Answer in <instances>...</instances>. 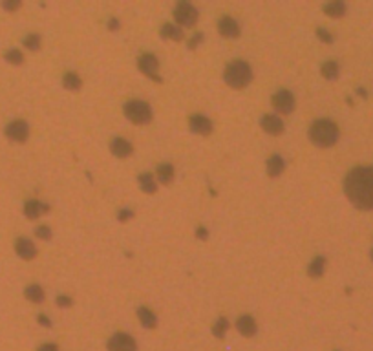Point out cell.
<instances>
[{"label": "cell", "mask_w": 373, "mask_h": 351, "mask_svg": "<svg viewBox=\"0 0 373 351\" xmlns=\"http://www.w3.org/2000/svg\"><path fill=\"white\" fill-rule=\"evenodd\" d=\"M322 75L329 81L337 79V77H339V64L335 63V61H328V63H324L322 64Z\"/></svg>", "instance_id": "484cf974"}, {"label": "cell", "mask_w": 373, "mask_h": 351, "mask_svg": "<svg viewBox=\"0 0 373 351\" xmlns=\"http://www.w3.org/2000/svg\"><path fill=\"white\" fill-rule=\"evenodd\" d=\"M39 324H42V326H46V328H50V318L44 317V315H39Z\"/></svg>", "instance_id": "f35d334b"}, {"label": "cell", "mask_w": 373, "mask_h": 351, "mask_svg": "<svg viewBox=\"0 0 373 351\" xmlns=\"http://www.w3.org/2000/svg\"><path fill=\"white\" fill-rule=\"evenodd\" d=\"M161 35H163L165 39H172V40L183 39V31L180 28L172 26V24H165L163 28H161Z\"/></svg>", "instance_id": "d4e9b609"}, {"label": "cell", "mask_w": 373, "mask_h": 351, "mask_svg": "<svg viewBox=\"0 0 373 351\" xmlns=\"http://www.w3.org/2000/svg\"><path fill=\"white\" fill-rule=\"evenodd\" d=\"M262 128L269 134V136H280L283 132V123L280 117H277V115H264L262 117Z\"/></svg>", "instance_id": "7c38bea8"}, {"label": "cell", "mask_w": 373, "mask_h": 351, "mask_svg": "<svg viewBox=\"0 0 373 351\" xmlns=\"http://www.w3.org/2000/svg\"><path fill=\"white\" fill-rule=\"evenodd\" d=\"M2 7H4V9H7V11H15V9H18V7H20V2H18V0H11V2H9V0H6V2H2Z\"/></svg>", "instance_id": "d6a6232c"}, {"label": "cell", "mask_w": 373, "mask_h": 351, "mask_svg": "<svg viewBox=\"0 0 373 351\" xmlns=\"http://www.w3.org/2000/svg\"><path fill=\"white\" fill-rule=\"evenodd\" d=\"M139 185H141L143 192H147V194L156 192V179H154V176L148 174V172L139 176Z\"/></svg>", "instance_id": "cb8c5ba5"}, {"label": "cell", "mask_w": 373, "mask_h": 351, "mask_svg": "<svg viewBox=\"0 0 373 351\" xmlns=\"http://www.w3.org/2000/svg\"><path fill=\"white\" fill-rule=\"evenodd\" d=\"M132 216H134V214H132V210L123 209V210H121V212H119V216H117V218H119V221H128V220H130V218H132Z\"/></svg>", "instance_id": "e575fe53"}, {"label": "cell", "mask_w": 373, "mask_h": 351, "mask_svg": "<svg viewBox=\"0 0 373 351\" xmlns=\"http://www.w3.org/2000/svg\"><path fill=\"white\" fill-rule=\"evenodd\" d=\"M57 306L62 307V309H66V307L72 306V298H70V296H64V295L57 296Z\"/></svg>", "instance_id": "1f68e13d"}, {"label": "cell", "mask_w": 373, "mask_h": 351, "mask_svg": "<svg viewBox=\"0 0 373 351\" xmlns=\"http://www.w3.org/2000/svg\"><path fill=\"white\" fill-rule=\"evenodd\" d=\"M309 137L317 147H331L339 139V126L329 119H318L311 125Z\"/></svg>", "instance_id": "7a4b0ae2"}, {"label": "cell", "mask_w": 373, "mask_h": 351, "mask_svg": "<svg viewBox=\"0 0 373 351\" xmlns=\"http://www.w3.org/2000/svg\"><path fill=\"white\" fill-rule=\"evenodd\" d=\"M15 251H17V255L20 256V258H24V260H33L35 256H37V247H35L33 242L28 238H18L17 244H15Z\"/></svg>", "instance_id": "4fadbf2b"}, {"label": "cell", "mask_w": 373, "mask_h": 351, "mask_svg": "<svg viewBox=\"0 0 373 351\" xmlns=\"http://www.w3.org/2000/svg\"><path fill=\"white\" fill-rule=\"evenodd\" d=\"M324 11H326V15H329V17L340 18L346 13V4L340 2V0H335V2H329V4L324 6Z\"/></svg>", "instance_id": "d6986e66"}, {"label": "cell", "mask_w": 373, "mask_h": 351, "mask_svg": "<svg viewBox=\"0 0 373 351\" xmlns=\"http://www.w3.org/2000/svg\"><path fill=\"white\" fill-rule=\"evenodd\" d=\"M283 169H285V161L280 156H271L269 158V161H267V172H269L271 177H278L283 172Z\"/></svg>", "instance_id": "ac0fdd59"}, {"label": "cell", "mask_w": 373, "mask_h": 351, "mask_svg": "<svg viewBox=\"0 0 373 351\" xmlns=\"http://www.w3.org/2000/svg\"><path fill=\"white\" fill-rule=\"evenodd\" d=\"M24 295H26V298H28L29 302H33V304L44 302V291H42L40 285H35V283L33 285H29V287H26Z\"/></svg>", "instance_id": "7402d4cb"}, {"label": "cell", "mask_w": 373, "mask_h": 351, "mask_svg": "<svg viewBox=\"0 0 373 351\" xmlns=\"http://www.w3.org/2000/svg\"><path fill=\"white\" fill-rule=\"evenodd\" d=\"M137 66H139V70H141V74H145L147 77H150V79H154V81H159V75H158L159 63L152 53H145V55L139 57Z\"/></svg>", "instance_id": "ba28073f"}, {"label": "cell", "mask_w": 373, "mask_h": 351, "mask_svg": "<svg viewBox=\"0 0 373 351\" xmlns=\"http://www.w3.org/2000/svg\"><path fill=\"white\" fill-rule=\"evenodd\" d=\"M35 234H37L40 240H50L51 238V229H50V227H46V225H40V227H37Z\"/></svg>", "instance_id": "f546056e"}, {"label": "cell", "mask_w": 373, "mask_h": 351, "mask_svg": "<svg viewBox=\"0 0 373 351\" xmlns=\"http://www.w3.org/2000/svg\"><path fill=\"white\" fill-rule=\"evenodd\" d=\"M188 125H190V130L194 134H198V136H209L212 132V123L205 115H192Z\"/></svg>", "instance_id": "8fae6325"}, {"label": "cell", "mask_w": 373, "mask_h": 351, "mask_svg": "<svg viewBox=\"0 0 373 351\" xmlns=\"http://www.w3.org/2000/svg\"><path fill=\"white\" fill-rule=\"evenodd\" d=\"M62 85H64V88L70 91H77L81 90V85H83V81H81V77L75 72H68V74L64 75V79H62Z\"/></svg>", "instance_id": "ffe728a7"}, {"label": "cell", "mask_w": 373, "mask_h": 351, "mask_svg": "<svg viewBox=\"0 0 373 351\" xmlns=\"http://www.w3.org/2000/svg\"><path fill=\"white\" fill-rule=\"evenodd\" d=\"M110 152L117 158H128L132 154V145L126 139H121V137H115L110 141Z\"/></svg>", "instance_id": "9a60e30c"}, {"label": "cell", "mask_w": 373, "mask_h": 351, "mask_svg": "<svg viewBox=\"0 0 373 351\" xmlns=\"http://www.w3.org/2000/svg\"><path fill=\"white\" fill-rule=\"evenodd\" d=\"M39 351H59V348H57L55 344H44V346H40Z\"/></svg>", "instance_id": "8d00e7d4"}, {"label": "cell", "mask_w": 373, "mask_h": 351, "mask_svg": "<svg viewBox=\"0 0 373 351\" xmlns=\"http://www.w3.org/2000/svg\"><path fill=\"white\" fill-rule=\"evenodd\" d=\"M117 28H119L117 18H110V20H108V29H110V31H117Z\"/></svg>", "instance_id": "d590c367"}, {"label": "cell", "mask_w": 373, "mask_h": 351, "mask_svg": "<svg viewBox=\"0 0 373 351\" xmlns=\"http://www.w3.org/2000/svg\"><path fill=\"white\" fill-rule=\"evenodd\" d=\"M324 267H326V260L322 256H318L309 263V269H307V274L311 278H320L324 274Z\"/></svg>", "instance_id": "603a6c76"}, {"label": "cell", "mask_w": 373, "mask_h": 351, "mask_svg": "<svg viewBox=\"0 0 373 351\" xmlns=\"http://www.w3.org/2000/svg\"><path fill=\"white\" fill-rule=\"evenodd\" d=\"M108 351H137V344L130 335L115 333L108 340Z\"/></svg>", "instance_id": "8992f818"}, {"label": "cell", "mask_w": 373, "mask_h": 351, "mask_svg": "<svg viewBox=\"0 0 373 351\" xmlns=\"http://www.w3.org/2000/svg\"><path fill=\"white\" fill-rule=\"evenodd\" d=\"M218 29L225 39H236L240 35V26L232 17H221L218 22Z\"/></svg>", "instance_id": "30bf717a"}, {"label": "cell", "mask_w": 373, "mask_h": 351, "mask_svg": "<svg viewBox=\"0 0 373 351\" xmlns=\"http://www.w3.org/2000/svg\"><path fill=\"white\" fill-rule=\"evenodd\" d=\"M137 317H139V322H141L143 328H147V329L156 328V324H158L156 315H154L148 307H139V309H137Z\"/></svg>", "instance_id": "e0dca14e"}, {"label": "cell", "mask_w": 373, "mask_h": 351, "mask_svg": "<svg viewBox=\"0 0 373 351\" xmlns=\"http://www.w3.org/2000/svg\"><path fill=\"white\" fill-rule=\"evenodd\" d=\"M174 17L181 26L190 28V26H194V24L198 22V9H196L192 4H188V2H180V4L176 6Z\"/></svg>", "instance_id": "5b68a950"}, {"label": "cell", "mask_w": 373, "mask_h": 351, "mask_svg": "<svg viewBox=\"0 0 373 351\" xmlns=\"http://www.w3.org/2000/svg\"><path fill=\"white\" fill-rule=\"evenodd\" d=\"M236 328H238V331L243 335V337H255L258 326H256L255 318H253V317H249V315H243V317L238 318Z\"/></svg>", "instance_id": "2e32d148"}, {"label": "cell", "mask_w": 373, "mask_h": 351, "mask_svg": "<svg viewBox=\"0 0 373 351\" xmlns=\"http://www.w3.org/2000/svg\"><path fill=\"white\" fill-rule=\"evenodd\" d=\"M174 177V167L169 163H163L158 167V181L163 183V185H169Z\"/></svg>", "instance_id": "44dd1931"}, {"label": "cell", "mask_w": 373, "mask_h": 351, "mask_svg": "<svg viewBox=\"0 0 373 351\" xmlns=\"http://www.w3.org/2000/svg\"><path fill=\"white\" fill-rule=\"evenodd\" d=\"M317 37H318L320 40H322V42H326V44H329V42H333V35L328 33V31H326L324 28H318V29H317Z\"/></svg>", "instance_id": "4dcf8cb0"}, {"label": "cell", "mask_w": 373, "mask_h": 351, "mask_svg": "<svg viewBox=\"0 0 373 351\" xmlns=\"http://www.w3.org/2000/svg\"><path fill=\"white\" fill-rule=\"evenodd\" d=\"M196 236H198L199 240H205V238H207V229H203V227H199L198 231H196Z\"/></svg>", "instance_id": "74e56055"}, {"label": "cell", "mask_w": 373, "mask_h": 351, "mask_svg": "<svg viewBox=\"0 0 373 351\" xmlns=\"http://www.w3.org/2000/svg\"><path fill=\"white\" fill-rule=\"evenodd\" d=\"M48 210H50L48 205L40 203V201H35V199H29V201H26V205H24V214H26V218H29V220H37L40 214H44Z\"/></svg>", "instance_id": "5bb4252c"}, {"label": "cell", "mask_w": 373, "mask_h": 351, "mask_svg": "<svg viewBox=\"0 0 373 351\" xmlns=\"http://www.w3.org/2000/svg\"><path fill=\"white\" fill-rule=\"evenodd\" d=\"M344 192L361 210H373V167H357L346 176Z\"/></svg>", "instance_id": "6da1fadb"}, {"label": "cell", "mask_w": 373, "mask_h": 351, "mask_svg": "<svg viewBox=\"0 0 373 351\" xmlns=\"http://www.w3.org/2000/svg\"><path fill=\"white\" fill-rule=\"evenodd\" d=\"M4 59H6L9 64H17V66H18V64H22V61H24L22 53H20L18 50H9L6 53V57H4Z\"/></svg>", "instance_id": "f1b7e54d"}, {"label": "cell", "mask_w": 373, "mask_h": 351, "mask_svg": "<svg viewBox=\"0 0 373 351\" xmlns=\"http://www.w3.org/2000/svg\"><path fill=\"white\" fill-rule=\"evenodd\" d=\"M24 46H26L28 50H31V51L40 50V37H39V35H37V33L28 35V37L24 39Z\"/></svg>", "instance_id": "4316f807"}, {"label": "cell", "mask_w": 373, "mask_h": 351, "mask_svg": "<svg viewBox=\"0 0 373 351\" xmlns=\"http://www.w3.org/2000/svg\"><path fill=\"white\" fill-rule=\"evenodd\" d=\"M271 104H273V108H275L277 112L291 113V112H293V108H294V97H293V93H291V91L280 90V91H277V93L273 95Z\"/></svg>", "instance_id": "52a82bcc"}, {"label": "cell", "mask_w": 373, "mask_h": 351, "mask_svg": "<svg viewBox=\"0 0 373 351\" xmlns=\"http://www.w3.org/2000/svg\"><path fill=\"white\" fill-rule=\"evenodd\" d=\"M225 83L234 90H242L253 81V72H251V66L243 61H232L231 64H227L225 68Z\"/></svg>", "instance_id": "3957f363"}, {"label": "cell", "mask_w": 373, "mask_h": 351, "mask_svg": "<svg viewBox=\"0 0 373 351\" xmlns=\"http://www.w3.org/2000/svg\"><path fill=\"white\" fill-rule=\"evenodd\" d=\"M124 115L136 125H148L152 121V108L145 101L134 99L124 104Z\"/></svg>", "instance_id": "277c9868"}, {"label": "cell", "mask_w": 373, "mask_h": 351, "mask_svg": "<svg viewBox=\"0 0 373 351\" xmlns=\"http://www.w3.org/2000/svg\"><path fill=\"white\" fill-rule=\"evenodd\" d=\"M229 329V322H227V318H218L214 324V328H212V333L218 337V339H221L223 335H225V331Z\"/></svg>", "instance_id": "83f0119b"}, {"label": "cell", "mask_w": 373, "mask_h": 351, "mask_svg": "<svg viewBox=\"0 0 373 351\" xmlns=\"http://www.w3.org/2000/svg\"><path fill=\"white\" fill-rule=\"evenodd\" d=\"M201 40H203V35H201V33H196V35L192 37V39H190V42H188V48H190V50H194V48H198V44L201 42Z\"/></svg>", "instance_id": "836d02e7"}, {"label": "cell", "mask_w": 373, "mask_h": 351, "mask_svg": "<svg viewBox=\"0 0 373 351\" xmlns=\"http://www.w3.org/2000/svg\"><path fill=\"white\" fill-rule=\"evenodd\" d=\"M6 136L11 141L24 143L29 137V126L26 121H13L6 126Z\"/></svg>", "instance_id": "9c48e42d"}, {"label": "cell", "mask_w": 373, "mask_h": 351, "mask_svg": "<svg viewBox=\"0 0 373 351\" xmlns=\"http://www.w3.org/2000/svg\"><path fill=\"white\" fill-rule=\"evenodd\" d=\"M372 260H373V251H372Z\"/></svg>", "instance_id": "ab89813d"}]
</instances>
